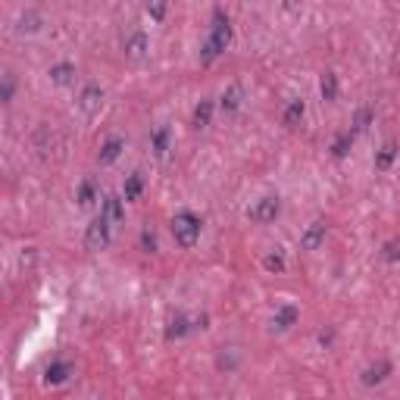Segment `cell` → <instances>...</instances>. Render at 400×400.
Segmentation results:
<instances>
[{"instance_id":"1","label":"cell","mask_w":400,"mask_h":400,"mask_svg":"<svg viewBox=\"0 0 400 400\" xmlns=\"http://www.w3.org/2000/svg\"><path fill=\"white\" fill-rule=\"evenodd\" d=\"M231 44V22L228 16H225L222 10L212 12V25H210V35H206V44H203V53H200V60L210 66L212 60H219V56L228 50Z\"/></svg>"},{"instance_id":"2","label":"cell","mask_w":400,"mask_h":400,"mask_svg":"<svg viewBox=\"0 0 400 400\" xmlns=\"http://www.w3.org/2000/svg\"><path fill=\"white\" fill-rule=\"evenodd\" d=\"M172 238H175V244H178V247L191 250L194 244L200 241V219L194 216L191 210L175 212V219H172Z\"/></svg>"},{"instance_id":"3","label":"cell","mask_w":400,"mask_h":400,"mask_svg":"<svg viewBox=\"0 0 400 400\" xmlns=\"http://www.w3.org/2000/svg\"><path fill=\"white\" fill-rule=\"evenodd\" d=\"M278 212H281V200L275 197V194H266V197H260L250 206L247 216H250V222H256V225H269V222H275Z\"/></svg>"},{"instance_id":"4","label":"cell","mask_w":400,"mask_h":400,"mask_svg":"<svg viewBox=\"0 0 400 400\" xmlns=\"http://www.w3.org/2000/svg\"><path fill=\"white\" fill-rule=\"evenodd\" d=\"M112 241V225L106 222V219H94L91 225L85 228V247L88 250H106Z\"/></svg>"},{"instance_id":"5","label":"cell","mask_w":400,"mask_h":400,"mask_svg":"<svg viewBox=\"0 0 400 400\" xmlns=\"http://www.w3.org/2000/svg\"><path fill=\"white\" fill-rule=\"evenodd\" d=\"M75 106H78V112L85 119H94L100 112V106H103V88L100 85H85L78 94V100H75Z\"/></svg>"},{"instance_id":"6","label":"cell","mask_w":400,"mask_h":400,"mask_svg":"<svg viewBox=\"0 0 400 400\" xmlns=\"http://www.w3.org/2000/svg\"><path fill=\"white\" fill-rule=\"evenodd\" d=\"M197 328H206V316H185V312H178V316L169 322V328H166V341H178V338H185V335H191V331H197Z\"/></svg>"},{"instance_id":"7","label":"cell","mask_w":400,"mask_h":400,"mask_svg":"<svg viewBox=\"0 0 400 400\" xmlns=\"http://www.w3.org/2000/svg\"><path fill=\"white\" fill-rule=\"evenodd\" d=\"M75 372V366L69 360H62V356H56L53 362H47V369H44V385L56 388V385H66L69 375Z\"/></svg>"},{"instance_id":"8","label":"cell","mask_w":400,"mask_h":400,"mask_svg":"<svg viewBox=\"0 0 400 400\" xmlns=\"http://www.w3.org/2000/svg\"><path fill=\"white\" fill-rule=\"evenodd\" d=\"M297 319H300V310L294 303H281L278 310L272 312V322H269V328L272 331H291L294 325H297Z\"/></svg>"},{"instance_id":"9","label":"cell","mask_w":400,"mask_h":400,"mask_svg":"<svg viewBox=\"0 0 400 400\" xmlns=\"http://www.w3.org/2000/svg\"><path fill=\"white\" fill-rule=\"evenodd\" d=\"M100 219H106V222L116 228V225L125 219V200L116 197V194H106V197L100 200Z\"/></svg>"},{"instance_id":"10","label":"cell","mask_w":400,"mask_h":400,"mask_svg":"<svg viewBox=\"0 0 400 400\" xmlns=\"http://www.w3.org/2000/svg\"><path fill=\"white\" fill-rule=\"evenodd\" d=\"M391 372H394L391 360H385V356H378V360H375V362H369V366L362 369V385H366V388H375V385H381V381H385Z\"/></svg>"},{"instance_id":"11","label":"cell","mask_w":400,"mask_h":400,"mask_svg":"<svg viewBox=\"0 0 400 400\" xmlns=\"http://www.w3.org/2000/svg\"><path fill=\"white\" fill-rule=\"evenodd\" d=\"M325 235H328L325 222H310L303 228V235H300V247H303V250H319L325 244Z\"/></svg>"},{"instance_id":"12","label":"cell","mask_w":400,"mask_h":400,"mask_svg":"<svg viewBox=\"0 0 400 400\" xmlns=\"http://www.w3.org/2000/svg\"><path fill=\"white\" fill-rule=\"evenodd\" d=\"M122 50H125V56H128V60H144V53L150 50V38L144 35V31H131V35L125 38Z\"/></svg>"},{"instance_id":"13","label":"cell","mask_w":400,"mask_h":400,"mask_svg":"<svg viewBox=\"0 0 400 400\" xmlns=\"http://www.w3.org/2000/svg\"><path fill=\"white\" fill-rule=\"evenodd\" d=\"M75 72H78V69H75V62L62 60V62H53V66L47 69V78L53 81L56 88H66V85H72V81H75Z\"/></svg>"},{"instance_id":"14","label":"cell","mask_w":400,"mask_h":400,"mask_svg":"<svg viewBox=\"0 0 400 400\" xmlns=\"http://www.w3.org/2000/svg\"><path fill=\"white\" fill-rule=\"evenodd\" d=\"M241 103H244V88L235 81V85H228L222 91V97H219V110H222L225 116H231V112L241 110Z\"/></svg>"},{"instance_id":"15","label":"cell","mask_w":400,"mask_h":400,"mask_svg":"<svg viewBox=\"0 0 400 400\" xmlns=\"http://www.w3.org/2000/svg\"><path fill=\"white\" fill-rule=\"evenodd\" d=\"M122 150H125L122 138H116V135L106 138V141L100 144V150H97V162H100V166H112V162L119 160V153H122Z\"/></svg>"},{"instance_id":"16","label":"cell","mask_w":400,"mask_h":400,"mask_svg":"<svg viewBox=\"0 0 400 400\" xmlns=\"http://www.w3.org/2000/svg\"><path fill=\"white\" fill-rule=\"evenodd\" d=\"M41 25H44V16L38 10H25L22 16L16 19V31H19V35H35V31H41Z\"/></svg>"},{"instance_id":"17","label":"cell","mask_w":400,"mask_h":400,"mask_svg":"<svg viewBox=\"0 0 400 400\" xmlns=\"http://www.w3.org/2000/svg\"><path fill=\"white\" fill-rule=\"evenodd\" d=\"M212 110H216V103H212L210 97L200 100V103L194 106V116H191V125H194V128H206V125L212 122Z\"/></svg>"},{"instance_id":"18","label":"cell","mask_w":400,"mask_h":400,"mask_svg":"<svg viewBox=\"0 0 400 400\" xmlns=\"http://www.w3.org/2000/svg\"><path fill=\"white\" fill-rule=\"evenodd\" d=\"M169 138H172V131H169L166 125H160V128L150 135V150H153L156 160H162V156L169 153Z\"/></svg>"},{"instance_id":"19","label":"cell","mask_w":400,"mask_h":400,"mask_svg":"<svg viewBox=\"0 0 400 400\" xmlns=\"http://www.w3.org/2000/svg\"><path fill=\"white\" fill-rule=\"evenodd\" d=\"M303 112H306L303 100H288L285 112H281V122H285L288 128H297V125L303 122Z\"/></svg>"},{"instance_id":"20","label":"cell","mask_w":400,"mask_h":400,"mask_svg":"<svg viewBox=\"0 0 400 400\" xmlns=\"http://www.w3.org/2000/svg\"><path fill=\"white\" fill-rule=\"evenodd\" d=\"M394 160H397V144H394V141H385V144H381V150L375 153V169L388 172V169L394 166Z\"/></svg>"},{"instance_id":"21","label":"cell","mask_w":400,"mask_h":400,"mask_svg":"<svg viewBox=\"0 0 400 400\" xmlns=\"http://www.w3.org/2000/svg\"><path fill=\"white\" fill-rule=\"evenodd\" d=\"M97 197H100L97 181H94V178H85V181H81V185H78V194H75L78 206H91V203H97Z\"/></svg>"},{"instance_id":"22","label":"cell","mask_w":400,"mask_h":400,"mask_svg":"<svg viewBox=\"0 0 400 400\" xmlns=\"http://www.w3.org/2000/svg\"><path fill=\"white\" fill-rule=\"evenodd\" d=\"M141 191H144V175L131 172L128 178H125V185H122V200H125V203H128V200H138V197H141Z\"/></svg>"},{"instance_id":"23","label":"cell","mask_w":400,"mask_h":400,"mask_svg":"<svg viewBox=\"0 0 400 400\" xmlns=\"http://www.w3.org/2000/svg\"><path fill=\"white\" fill-rule=\"evenodd\" d=\"M216 366H219V372H235V369L241 366V350H238V347H225L222 353H219Z\"/></svg>"},{"instance_id":"24","label":"cell","mask_w":400,"mask_h":400,"mask_svg":"<svg viewBox=\"0 0 400 400\" xmlns=\"http://www.w3.org/2000/svg\"><path fill=\"white\" fill-rule=\"evenodd\" d=\"M353 131H341V135L335 138V141H331V156H335V160H344V156L350 153V147H353Z\"/></svg>"},{"instance_id":"25","label":"cell","mask_w":400,"mask_h":400,"mask_svg":"<svg viewBox=\"0 0 400 400\" xmlns=\"http://www.w3.org/2000/svg\"><path fill=\"white\" fill-rule=\"evenodd\" d=\"M372 119H375V112H372V106H360V110L353 112V122H350V131L353 135H362V131L372 125Z\"/></svg>"},{"instance_id":"26","label":"cell","mask_w":400,"mask_h":400,"mask_svg":"<svg viewBox=\"0 0 400 400\" xmlns=\"http://www.w3.org/2000/svg\"><path fill=\"white\" fill-rule=\"evenodd\" d=\"M319 94H322V100H335L338 97V75L335 72L322 75V81H319Z\"/></svg>"},{"instance_id":"27","label":"cell","mask_w":400,"mask_h":400,"mask_svg":"<svg viewBox=\"0 0 400 400\" xmlns=\"http://www.w3.org/2000/svg\"><path fill=\"white\" fill-rule=\"evenodd\" d=\"M50 144H53V135H50V128H44V125H41V128L35 131V150H38V153H47Z\"/></svg>"},{"instance_id":"28","label":"cell","mask_w":400,"mask_h":400,"mask_svg":"<svg viewBox=\"0 0 400 400\" xmlns=\"http://www.w3.org/2000/svg\"><path fill=\"white\" fill-rule=\"evenodd\" d=\"M262 266H266L269 272H285V253H281V250H272V253H266Z\"/></svg>"},{"instance_id":"29","label":"cell","mask_w":400,"mask_h":400,"mask_svg":"<svg viewBox=\"0 0 400 400\" xmlns=\"http://www.w3.org/2000/svg\"><path fill=\"white\" fill-rule=\"evenodd\" d=\"M12 94H16V81H12V75L6 72L3 81H0V100H3V106L12 103Z\"/></svg>"},{"instance_id":"30","label":"cell","mask_w":400,"mask_h":400,"mask_svg":"<svg viewBox=\"0 0 400 400\" xmlns=\"http://www.w3.org/2000/svg\"><path fill=\"white\" fill-rule=\"evenodd\" d=\"M381 260H385V262H397L400 260V238H394V241H388L385 247H381Z\"/></svg>"},{"instance_id":"31","label":"cell","mask_w":400,"mask_h":400,"mask_svg":"<svg viewBox=\"0 0 400 400\" xmlns=\"http://www.w3.org/2000/svg\"><path fill=\"white\" fill-rule=\"evenodd\" d=\"M141 250H144V253H153V250H156V235L150 228L141 231Z\"/></svg>"},{"instance_id":"32","label":"cell","mask_w":400,"mask_h":400,"mask_svg":"<svg viewBox=\"0 0 400 400\" xmlns=\"http://www.w3.org/2000/svg\"><path fill=\"white\" fill-rule=\"evenodd\" d=\"M147 16L150 19H162V16H166V6H162V3H150L147 6Z\"/></svg>"},{"instance_id":"33","label":"cell","mask_w":400,"mask_h":400,"mask_svg":"<svg viewBox=\"0 0 400 400\" xmlns=\"http://www.w3.org/2000/svg\"><path fill=\"white\" fill-rule=\"evenodd\" d=\"M319 341H322V344H325V347H328V344H331V341H335V331H331V328H328V331H325V328H322V331H319Z\"/></svg>"}]
</instances>
